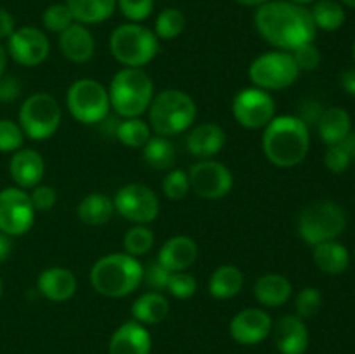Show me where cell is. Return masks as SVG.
Wrapping results in <instances>:
<instances>
[{
	"mask_svg": "<svg viewBox=\"0 0 355 354\" xmlns=\"http://www.w3.org/2000/svg\"><path fill=\"white\" fill-rule=\"evenodd\" d=\"M253 21L260 37L277 51L293 52L300 45L311 44L318 31L311 10L288 0L262 3L257 7Z\"/></svg>",
	"mask_w": 355,
	"mask_h": 354,
	"instance_id": "cell-1",
	"label": "cell"
},
{
	"mask_svg": "<svg viewBox=\"0 0 355 354\" xmlns=\"http://www.w3.org/2000/svg\"><path fill=\"white\" fill-rule=\"evenodd\" d=\"M262 149L274 167L293 169L300 165L311 149L309 125L297 115L274 117L263 128Z\"/></svg>",
	"mask_w": 355,
	"mask_h": 354,
	"instance_id": "cell-2",
	"label": "cell"
},
{
	"mask_svg": "<svg viewBox=\"0 0 355 354\" xmlns=\"http://www.w3.org/2000/svg\"><path fill=\"white\" fill-rule=\"evenodd\" d=\"M144 266L125 252H113L96 260L89 274L97 294L107 298H121L134 294L142 285Z\"/></svg>",
	"mask_w": 355,
	"mask_h": 354,
	"instance_id": "cell-3",
	"label": "cell"
},
{
	"mask_svg": "<svg viewBox=\"0 0 355 354\" xmlns=\"http://www.w3.org/2000/svg\"><path fill=\"white\" fill-rule=\"evenodd\" d=\"M148 111L151 130L168 139L189 130L198 115L193 97L180 89H165L155 94Z\"/></svg>",
	"mask_w": 355,
	"mask_h": 354,
	"instance_id": "cell-4",
	"label": "cell"
},
{
	"mask_svg": "<svg viewBox=\"0 0 355 354\" xmlns=\"http://www.w3.org/2000/svg\"><path fill=\"white\" fill-rule=\"evenodd\" d=\"M111 110L120 118H139L149 110L155 85L142 68H121L111 78L110 89Z\"/></svg>",
	"mask_w": 355,
	"mask_h": 354,
	"instance_id": "cell-5",
	"label": "cell"
},
{
	"mask_svg": "<svg viewBox=\"0 0 355 354\" xmlns=\"http://www.w3.org/2000/svg\"><path fill=\"white\" fill-rule=\"evenodd\" d=\"M110 51L123 68H144L158 56L159 38L139 23L120 24L110 37Z\"/></svg>",
	"mask_w": 355,
	"mask_h": 354,
	"instance_id": "cell-6",
	"label": "cell"
},
{
	"mask_svg": "<svg viewBox=\"0 0 355 354\" xmlns=\"http://www.w3.org/2000/svg\"><path fill=\"white\" fill-rule=\"evenodd\" d=\"M347 228L345 210L331 200H319L307 205L298 215L297 229L307 245L336 239Z\"/></svg>",
	"mask_w": 355,
	"mask_h": 354,
	"instance_id": "cell-7",
	"label": "cell"
},
{
	"mask_svg": "<svg viewBox=\"0 0 355 354\" xmlns=\"http://www.w3.org/2000/svg\"><path fill=\"white\" fill-rule=\"evenodd\" d=\"M61 120V104L49 92H35L28 96L17 115V124L23 128L24 137L31 141H47L58 132Z\"/></svg>",
	"mask_w": 355,
	"mask_h": 354,
	"instance_id": "cell-8",
	"label": "cell"
},
{
	"mask_svg": "<svg viewBox=\"0 0 355 354\" xmlns=\"http://www.w3.org/2000/svg\"><path fill=\"white\" fill-rule=\"evenodd\" d=\"M66 108L80 124H103L111 110L110 94L99 80L80 78L66 92Z\"/></svg>",
	"mask_w": 355,
	"mask_h": 354,
	"instance_id": "cell-9",
	"label": "cell"
},
{
	"mask_svg": "<svg viewBox=\"0 0 355 354\" xmlns=\"http://www.w3.org/2000/svg\"><path fill=\"white\" fill-rule=\"evenodd\" d=\"M248 76L253 87L272 92L293 85L300 76V69L291 52L270 51L253 59L248 68Z\"/></svg>",
	"mask_w": 355,
	"mask_h": 354,
	"instance_id": "cell-10",
	"label": "cell"
},
{
	"mask_svg": "<svg viewBox=\"0 0 355 354\" xmlns=\"http://www.w3.org/2000/svg\"><path fill=\"white\" fill-rule=\"evenodd\" d=\"M114 212L132 224H151L159 215V198L142 183L121 186L113 198Z\"/></svg>",
	"mask_w": 355,
	"mask_h": 354,
	"instance_id": "cell-11",
	"label": "cell"
},
{
	"mask_svg": "<svg viewBox=\"0 0 355 354\" xmlns=\"http://www.w3.org/2000/svg\"><path fill=\"white\" fill-rule=\"evenodd\" d=\"M234 120L248 130H260L276 117V101L267 90L246 87L234 96L231 104Z\"/></svg>",
	"mask_w": 355,
	"mask_h": 354,
	"instance_id": "cell-12",
	"label": "cell"
},
{
	"mask_svg": "<svg viewBox=\"0 0 355 354\" xmlns=\"http://www.w3.org/2000/svg\"><path fill=\"white\" fill-rule=\"evenodd\" d=\"M35 215L37 210L28 191L17 186L0 191V231L10 238L26 235L33 228Z\"/></svg>",
	"mask_w": 355,
	"mask_h": 354,
	"instance_id": "cell-13",
	"label": "cell"
},
{
	"mask_svg": "<svg viewBox=\"0 0 355 354\" xmlns=\"http://www.w3.org/2000/svg\"><path fill=\"white\" fill-rule=\"evenodd\" d=\"M187 176L193 193L205 200L227 196L234 186V177L229 167L215 160H200L187 170Z\"/></svg>",
	"mask_w": 355,
	"mask_h": 354,
	"instance_id": "cell-14",
	"label": "cell"
},
{
	"mask_svg": "<svg viewBox=\"0 0 355 354\" xmlns=\"http://www.w3.org/2000/svg\"><path fill=\"white\" fill-rule=\"evenodd\" d=\"M51 42L47 35L35 26H21L7 38V54L24 68H35L49 58Z\"/></svg>",
	"mask_w": 355,
	"mask_h": 354,
	"instance_id": "cell-15",
	"label": "cell"
},
{
	"mask_svg": "<svg viewBox=\"0 0 355 354\" xmlns=\"http://www.w3.org/2000/svg\"><path fill=\"white\" fill-rule=\"evenodd\" d=\"M272 325V318L266 309L246 307L232 316L229 333L239 346H257L270 337Z\"/></svg>",
	"mask_w": 355,
	"mask_h": 354,
	"instance_id": "cell-16",
	"label": "cell"
},
{
	"mask_svg": "<svg viewBox=\"0 0 355 354\" xmlns=\"http://www.w3.org/2000/svg\"><path fill=\"white\" fill-rule=\"evenodd\" d=\"M274 346L281 354H305L309 347V328L297 314H284L272 325Z\"/></svg>",
	"mask_w": 355,
	"mask_h": 354,
	"instance_id": "cell-17",
	"label": "cell"
},
{
	"mask_svg": "<svg viewBox=\"0 0 355 354\" xmlns=\"http://www.w3.org/2000/svg\"><path fill=\"white\" fill-rule=\"evenodd\" d=\"M9 174L14 184L21 189H33L42 183L45 174L44 156L35 149L21 148L12 153L9 162Z\"/></svg>",
	"mask_w": 355,
	"mask_h": 354,
	"instance_id": "cell-18",
	"label": "cell"
},
{
	"mask_svg": "<svg viewBox=\"0 0 355 354\" xmlns=\"http://www.w3.org/2000/svg\"><path fill=\"white\" fill-rule=\"evenodd\" d=\"M227 135L220 125L214 121H205L189 128L186 139L187 151L200 160H211L224 149Z\"/></svg>",
	"mask_w": 355,
	"mask_h": 354,
	"instance_id": "cell-19",
	"label": "cell"
},
{
	"mask_svg": "<svg viewBox=\"0 0 355 354\" xmlns=\"http://www.w3.org/2000/svg\"><path fill=\"white\" fill-rule=\"evenodd\" d=\"M200 255L198 243L186 235H177L166 239L158 252V262L170 273L187 271Z\"/></svg>",
	"mask_w": 355,
	"mask_h": 354,
	"instance_id": "cell-20",
	"label": "cell"
},
{
	"mask_svg": "<svg viewBox=\"0 0 355 354\" xmlns=\"http://www.w3.org/2000/svg\"><path fill=\"white\" fill-rule=\"evenodd\" d=\"M153 340L148 328L135 319H130L114 330L107 351L110 354H149Z\"/></svg>",
	"mask_w": 355,
	"mask_h": 354,
	"instance_id": "cell-21",
	"label": "cell"
},
{
	"mask_svg": "<svg viewBox=\"0 0 355 354\" xmlns=\"http://www.w3.org/2000/svg\"><path fill=\"white\" fill-rule=\"evenodd\" d=\"M59 51L68 61L75 65L89 62L96 54V40L85 24L73 23L66 28L62 33H59Z\"/></svg>",
	"mask_w": 355,
	"mask_h": 354,
	"instance_id": "cell-22",
	"label": "cell"
},
{
	"mask_svg": "<svg viewBox=\"0 0 355 354\" xmlns=\"http://www.w3.org/2000/svg\"><path fill=\"white\" fill-rule=\"evenodd\" d=\"M37 288L47 301L66 302L76 294L78 280L71 269L54 266L47 267L38 274Z\"/></svg>",
	"mask_w": 355,
	"mask_h": 354,
	"instance_id": "cell-23",
	"label": "cell"
},
{
	"mask_svg": "<svg viewBox=\"0 0 355 354\" xmlns=\"http://www.w3.org/2000/svg\"><path fill=\"white\" fill-rule=\"evenodd\" d=\"M291 294V281L279 273L262 274L253 285V297L263 307H281L290 301Z\"/></svg>",
	"mask_w": 355,
	"mask_h": 354,
	"instance_id": "cell-24",
	"label": "cell"
},
{
	"mask_svg": "<svg viewBox=\"0 0 355 354\" xmlns=\"http://www.w3.org/2000/svg\"><path fill=\"white\" fill-rule=\"evenodd\" d=\"M315 125H318L319 137L328 146L336 144L352 132V118L349 111L338 106L326 108Z\"/></svg>",
	"mask_w": 355,
	"mask_h": 354,
	"instance_id": "cell-25",
	"label": "cell"
},
{
	"mask_svg": "<svg viewBox=\"0 0 355 354\" xmlns=\"http://www.w3.org/2000/svg\"><path fill=\"white\" fill-rule=\"evenodd\" d=\"M243 287H245V274L238 266H232V264L218 266L208 280V292L217 301L236 297L243 290Z\"/></svg>",
	"mask_w": 355,
	"mask_h": 354,
	"instance_id": "cell-26",
	"label": "cell"
},
{
	"mask_svg": "<svg viewBox=\"0 0 355 354\" xmlns=\"http://www.w3.org/2000/svg\"><path fill=\"white\" fill-rule=\"evenodd\" d=\"M132 316L141 325H158L165 321L170 312V304L162 292H146L132 304Z\"/></svg>",
	"mask_w": 355,
	"mask_h": 354,
	"instance_id": "cell-27",
	"label": "cell"
},
{
	"mask_svg": "<svg viewBox=\"0 0 355 354\" xmlns=\"http://www.w3.org/2000/svg\"><path fill=\"white\" fill-rule=\"evenodd\" d=\"M314 264L329 276H338L347 271L350 264V253L343 243L331 239V242L319 243L314 246Z\"/></svg>",
	"mask_w": 355,
	"mask_h": 354,
	"instance_id": "cell-28",
	"label": "cell"
},
{
	"mask_svg": "<svg viewBox=\"0 0 355 354\" xmlns=\"http://www.w3.org/2000/svg\"><path fill=\"white\" fill-rule=\"evenodd\" d=\"M113 198L104 193H89L76 205V217L87 226H104L113 219Z\"/></svg>",
	"mask_w": 355,
	"mask_h": 354,
	"instance_id": "cell-29",
	"label": "cell"
},
{
	"mask_svg": "<svg viewBox=\"0 0 355 354\" xmlns=\"http://www.w3.org/2000/svg\"><path fill=\"white\" fill-rule=\"evenodd\" d=\"M75 23L99 24L110 19L116 9V0H66Z\"/></svg>",
	"mask_w": 355,
	"mask_h": 354,
	"instance_id": "cell-30",
	"label": "cell"
},
{
	"mask_svg": "<svg viewBox=\"0 0 355 354\" xmlns=\"http://www.w3.org/2000/svg\"><path fill=\"white\" fill-rule=\"evenodd\" d=\"M142 158L148 167L155 170H170L175 163V148L168 137L151 135L149 141L142 146Z\"/></svg>",
	"mask_w": 355,
	"mask_h": 354,
	"instance_id": "cell-31",
	"label": "cell"
},
{
	"mask_svg": "<svg viewBox=\"0 0 355 354\" xmlns=\"http://www.w3.org/2000/svg\"><path fill=\"white\" fill-rule=\"evenodd\" d=\"M311 14L315 28H321L324 31L340 30L347 19L342 3L336 2V0H315Z\"/></svg>",
	"mask_w": 355,
	"mask_h": 354,
	"instance_id": "cell-32",
	"label": "cell"
},
{
	"mask_svg": "<svg viewBox=\"0 0 355 354\" xmlns=\"http://www.w3.org/2000/svg\"><path fill=\"white\" fill-rule=\"evenodd\" d=\"M114 135L127 148H142L151 137V127L141 117L121 118L114 128Z\"/></svg>",
	"mask_w": 355,
	"mask_h": 354,
	"instance_id": "cell-33",
	"label": "cell"
},
{
	"mask_svg": "<svg viewBox=\"0 0 355 354\" xmlns=\"http://www.w3.org/2000/svg\"><path fill=\"white\" fill-rule=\"evenodd\" d=\"M355 160V132L352 130L345 139L336 144L328 146L324 155V165L329 172L342 174L349 170Z\"/></svg>",
	"mask_w": 355,
	"mask_h": 354,
	"instance_id": "cell-34",
	"label": "cell"
},
{
	"mask_svg": "<svg viewBox=\"0 0 355 354\" xmlns=\"http://www.w3.org/2000/svg\"><path fill=\"white\" fill-rule=\"evenodd\" d=\"M155 246V233L148 224H134L123 236L125 253L132 257H142Z\"/></svg>",
	"mask_w": 355,
	"mask_h": 354,
	"instance_id": "cell-35",
	"label": "cell"
},
{
	"mask_svg": "<svg viewBox=\"0 0 355 354\" xmlns=\"http://www.w3.org/2000/svg\"><path fill=\"white\" fill-rule=\"evenodd\" d=\"M184 28H186V16L182 10L168 7V9H163L156 17L155 35L159 40H173L182 33Z\"/></svg>",
	"mask_w": 355,
	"mask_h": 354,
	"instance_id": "cell-36",
	"label": "cell"
},
{
	"mask_svg": "<svg viewBox=\"0 0 355 354\" xmlns=\"http://www.w3.org/2000/svg\"><path fill=\"white\" fill-rule=\"evenodd\" d=\"M162 191L168 200H182L189 194V176L182 169H170L162 180Z\"/></svg>",
	"mask_w": 355,
	"mask_h": 354,
	"instance_id": "cell-37",
	"label": "cell"
},
{
	"mask_svg": "<svg viewBox=\"0 0 355 354\" xmlns=\"http://www.w3.org/2000/svg\"><path fill=\"white\" fill-rule=\"evenodd\" d=\"M42 23H44L45 30L59 35L66 28L71 26L75 23V19H73L71 10L68 9L66 3H52V6H49L45 9L44 16H42Z\"/></svg>",
	"mask_w": 355,
	"mask_h": 354,
	"instance_id": "cell-38",
	"label": "cell"
},
{
	"mask_svg": "<svg viewBox=\"0 0 355 354\" xmlns=\"http://www.w3.org/2000/svg\"><path fill=\"white\" fill-rule=\"evenodd\" d=\"M322 305V295L318 288L305 287L300 290L295 298V314L300 316L302 319L314 318Z\"/></svg>",
	"mask_w": 355,
	"mask_h": 354,
	"instance_id": "cell-39",
	"label": "cell"
},
{
	"mask_svg": "<svg viewBox=\"0 0 355 354\" xmlns=\"http://www.w3.org/2000/svg\"><path fill=\"white\" fill-rule=\"evenodd\" d=\"M24 132L19 124L9 118L0 120V153H14L23 148Z\"/></svg>",
	"mask_w": 355,
	"mask_h": 354,
	"instance_id": "cell-40",
	"label": "cell"
},
{
	"mask_svg": "<svg viewBox=\"0 0 355 354\" xmlns=\"http://www.w3.org/2000/svg\"><path fill=\"white\" fill-rule=\"evenodd\" d=\"M198 290V281L193 274H189L187 271H179V273H172L168 278V285H166V292H168L172 297L180 298H189L196 294Z\"/></svg>",
	"mask_w": 355,
	"mask_h": 354,
	"instance_id": "cell-41",
	"label": "cell"
},
{
	"mask_svg": "<svg viewBox=\"0 0 355 354\" xmlns=\"http://www.w3.org/2000/svg\"><path fill=\"white\" fill-rule=\"evenodd\" d=\"M116 6L130 23H141L151 16L155 0H116Z\"/></svg>",
	"mask_w": 355,
	"mask_h": 354,
	"instance_id": "cell-42",
	"label": "cell"
},
{
	"mask_svg": "<svg viewBox=\"0 0 355 354\" xmlns=\"http://www.w3.org/2000/svg\"><path fill=\"white\" fill-rule=\"evenodd\" d=\"M291 56H293L300 73L314 71V69L321 65V52H319V49L314 45V42L300 45V47L295 49V51L291 52Z\"/></svg>",
	"mask_w": 355,
	"mask_h": 354,
	"instance_id": "cell-43",
	"label": "cell"
},
{
	"mask_svg": "<svg viewBox=\"0 0 355 354\" xmlns=\"http://www.w3.org/2000/svg\"><path fill=\"white\" fill-rule=\"evenodd\" d=\"M170 271H166L162 264L156 260V262L149 264L148 267H144V274H142V283L146 287H149V290L153 292H163L166 290V285H168Z\"/></svg>",
	"mask_w": 355,
	"mask_h": 354,
	"instance_id": "cell-44",
	"label": "cell"
},
{
	"mask_svg": "<svg viewBox=\"0 0 355 354\" xmlns=\"http://www.w3.org/2000/svg\"><path fill=\"white\" fill-rule=\"evenodd\" d=\"M30 200L37 212H49L54 208L55 203H58V193H55V189L52 186L38 184V186H35L33 189H31Z\"/></svg>",
	"mask_w": 355,
	"mask_h": 354,
	"instance_id": "cell-45",
	"label": "cell"
},
{
	"mask_svg": "<svg viewBox=\"0 0 355 354\" xmlns=\"http://www.w3.org/2000/svg\"><path fill=\"white\" fill-rule=\"evenodd\" d=\"M21 92V85L14 75L0 76V103H10Z\"/></svg>",
	"mask_w": 355,
	"mask_h": 354,
	"instance_id": "cell-46",
	"label": "cell"
},
{
	"mask_svg": "<svg viewBox=\"0 0 355 354\" xmlns=\"http://www.w3.org/2000/svg\"><path fill=\"white\" fill-rule=\"evenodd\" d=\"M322 111L324 110H322V106L319 103H315V101H305L300 106V115H297V117L300 118V120H304L307 125L318 124Z\"/></svg>",
	"mask_w": 355,
	"mask_h": 354,
	"instance_id": "cell-47",
	"label": "cell"
},
{
	"mask_svg": "<svg viewBox=\"0 0 355 354\" xmlns=\"http://www.w3.org/2000/svg\"><path fill=\"white\" fill-rule=\"evenodd\" d=\"M14 30H16V24H14L12 14L0 7V38H9Z\"/></svg>",
	"mask_w": 355,
	"mask_h": 354,
	"instance_id": "cell-48",
	"label": "cell"
},
{
	"mask_svg": "<svg viewBox=\"0 0 355 354\" xmlns=\"http://www.w3.org/2000/svg\"><path fill=\"white\" fill-rule=\"evenodd\" d=\"M10 253H12V238L0 231V264L6 262Z\"/></svg>",
	"mask_w": 355,
	"mask_h": 354,
	"instance_id": "cell-49",
	"label": "cell"
},
{
	"mask_svg": "<svg viewBox=\"0 0 355 354\" xmlns=\"http://www.w3.org/2000/svg\"><path fill=\"white\" fill-rule=\"evenodd\" d=\"M342 87L347 90V92L355 96V68L347 69V71L343 73V75H342Z\"/></svg>",
	"mask_w": 355,
	"mask_h": 354,
	"instance_id": "cell-50",
	"label": "cell"
},
{
	"mask_svg": "<svg viewBox=\"0 0 355 354\" xmlns=\"http://www.w3.org/2000/svg\"><path fill=\"white\" fill-rule=\"evenodd\" d=\"M7 62H9V54H7V49L0 44V76L6 75Z\"/></svg>",
	"mask_w": 355,
	"mask_h": 354,
	"instance_id": "cell-51",
	"label": "cell"
},
{
	"mask_svg": "<svg viewBox=\"0 0 355 354\" xmlns=\"http://www.w3.org/2000/svg\"><path fill=\"white\" fill-rule=\"evenodd\" d=\"M236 2H239L241 6H248V7H259L262 6V3L269 2V0H236Z\"/></svg>",
	"mask_w": 355,
	"mask_h": 354,
	"instance_id": "cell-52",
	"label": "cell"
},
{
	"mask_svg": "<svg viewBox=\"0 0 355 354\" xmlns=\"http://www.w3.org/2000/svg\"><path fill=\"white\" fill-rule=\"evenodd\" d=\"M288 2L298 3V6H305V3H312V2H315V0H288Z\"/></svg>",
	"mask_w": 355,
	"mask_h": 354,
	"instance_id": "cell-53",
	"label": "cell"
},
{
	"mask_svg": "<svg viewBox=\"0 0 355 354\" xmlns=\"http://www.w3.org/2000/svg\"><path fill=\"white\" fill-rule=\"evenodd\" d=\"M343 3H345V6H349V7H352V9H355V0H342Z\"/></svg>",
	"mask_w": 355,
	"mask_h": 354,
	"instance_id": "cell-54",
	"label": "cell"
},
{
	"mask_svg": "<svg viewBox=\"0 0 355 354\" xmlns=\"http://www.w3.org/2000/svg\"><path fill=\"white\" fill-rule=\"evenodd\" d=\"M2 294H3V285H2V280H0V298H2Z\"/></svg>",
	"mask_w": 355,
	"mask_h": 354,
	"instance_id": "cell-55",
	"label": "cell"
},
{
	"mask_svg": "<svg viewBox=\"0 0 355 354\" xmlns=\"http://www.w3.org/2000/svg\"><path fill=\"white\" fill-rule=\"evenodd\" d=\"M352 58H354V61H355V40H354V44H352Z\"/></svg>",
	"mask_w": 355,
	"mask_h": 354,
	"instance_id": "cell-56",
	"label": "cell"
},
{
	"mask_svg": "<svg viewBox=\"0 0 355 354\" xmlns=\"http://www.w3.org/2000/svg\"><path fill=\"white\" fill-rule=\"evenodd\" d=\"M354 260H355V248H354Z\"/></svg>",
	"mask_w": 355,
	"mask_h": 354,
	"instance_id": "cell-57",
	"label": "cell"
}]
</instances>
